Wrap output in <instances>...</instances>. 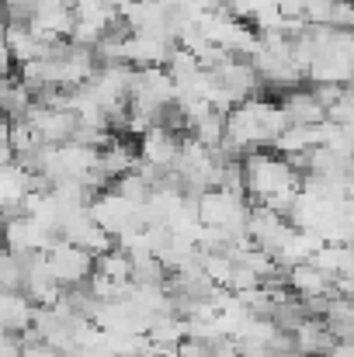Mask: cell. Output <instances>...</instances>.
Wrapping results in <instances>:
<instances>
[{
  "mask_svg": "<svg viewBox=\"0 0 354 357\" xmlns=\"http://www.w3.org/2000/svg\"><path fill=\"white\" fill-rule=\"evenodd\" d=\"M35 316H38V305L24 295V291H14L7 295L3 291V333H24L35 326Z\"/></svg>",
  "mask_w": 354,
  "mask_h": 357,
  "instance_id": "cell-6",
  "label": "cell"
},
{
  "mask_svg": "<svg viewBox=\"0 0 354 357\" xmlns=\"http://www.w3.org/2000/svg\"><path fill=\"white\" fill-rule=\"evenodd\" d=\"M181 146H184V135H177V132L156 125V128H149V132L139 139V156H142V163H149V167L174 170L177 160H181Z\"/></svg>",
  "mask_w": 354,
  "mask_h": 357,
  "instance_id": "cell-3",
  "label": "cell"
},
{
  "mask_svg": "<svg viewBox=\"0 0 354 357\" xmlns=\"http://www.w3.org/2000/svg\"><path fill=\"white\" fill-rule=\"evenodd\" d=\"M167 73L177 80V84H191L198 73H202V59L198 56H191V52H184L181 45L170 52V59H167Z\"/></svg>",
  "mask_w": 354,
  "mask_h": 357,
  "instance_id": "cell-8",
  "label": "cell"
},
{
  "mask_svg": "<svg viewBox=\"0 0 354 357\" xmlns=\"http://www.w3.org/2000/svg\"><path fill=\"white\" fill-rule=\"evenodd\" d=\"M337 0H306V21L309 24H330Z\"/></svg>",
  "mask_w": 354,
  "mask_h": 357,
  "instance_id": "cell-12",
  "label": "cell"
},
{
  "mask_svg": "<svg viewBox=\"0 0 354 357\" xmlns=\"http://www.w3.org/2000/svg\"><path fill=\"white\" fill-rule=\"evenodd\" d=\"M98 271L108 274L112 281H132V257L115 246V250H108V253L98 257Z\"/></svg>",
  "mask_w": 354,
  "mask_h": 357,
  "instance_id": "cell-9",
  "label": "cell"
},
{
  "mask_svg": "<svg viewBox=\"0 0 354 357\" xmlns=\"http://www.w3.org/2000/svg\"><path fill=\"white\" fill-rule=\"evenodd\" d=\"M288 288L299 298H316V295H334L337 291V278L323 274L316 264H299L288 271Z\"/></svg>",
  "mask_w": 354,
  "mask_h": 357,
  "instance_id": "cell-5",
  "label": "cell"
},
{
  "mask_svg": "<svg viewBox=\"0 0 354 357\" xmlns=\"http://www.w3.org/2000/svg\"><path fill=\"white\" fill-rule=\"evenodd\" d=\"M278 105H281V112L288 115L292 125H323V121H330L327 119V108L316 101V94L309 91V84H306V87H295V91H288V94H281Z\"/></svg>",
  "mask_w": 354,
  "mask_h": 357,
  "instance_id": "cell-4",
  "label": "cell"
},
{
  "mask_svg": "<svg viewBox=\"0 0 354 357\" xmlns=\"http://www.w3.org/2000/svg\"><path fill=\"white\" fill-rule=\"evenodd\" d=\"M327 357H354V340H337V347Z\"/></svg>",
  "mask_w": 354,
  "mask_h": 357,
  "instance_id": "cell-14",
  "label": "cell"
},
{
  "mask_svg": "<svg viewBox=\"0 0 354 357\" xmlns=\"http://www.w3.org/2000/svg\"><path fill=\"white\" fill-rule=\"evenodd\" d=\"M295 233H299V229H295L285 215H278V212H271V208H264V205H250L246 236L253 239V246H257V250H264V253L278 257V253L292 243Z\"/></svg>",
  "mask_w": 354,
  "mask_h": 357,
  "instance_id": "cell-1",
  "label": "cell"
},
{
  "mask_svg": "<svg viewBox=\"0 0 354 357\" xmlns=\"http://www.w3.org/2000/svg\"><path fill=\"white\" fill-rule=\"evenodd\" d=\"M330 28H337V31H354V0H337V3H334Z\"/></svg>",
  "mask_w": 354,
  "mask_h": 357,
  "instance_id": "cell-13",
  "label": "cell"
},
{
  "mask_svg": "<svg viewBox=\"0 0 354 357\" xmlns=\"http://www.w3.org/2000/svg\"><path fill=\"white\" fill-rule=\"evenodd\" d=\"M309 91L316 94V101H320L327 112H330V108H334V105H337V101L348 94V87H344V84H309Z\"/></svg>",
  "mask_w": 354,
  "mask_h": 357,
  "instance_id": "cell-11",
  "label": "cell"
},
{
  "mask_svg": "<svg viewBox=\"0 0 354 357\" xmlns=\"http://www.w3.org/2000/svg\"><path fill=\"white\" fill-rule=\"evenodd\" d=\"M191 139H195V142H202L209 153H212V149H219V146L226 142V115L212 112L209 119H202L195 128H191Z\"/></svg>",
  "mask_w": 354,
  "mask_h": 357,
  "instance_id": "cell-7",
  "label": "cell"
},
{
  "mask_svg": "<svg viewBox=\"0 0 354 357\" xmlns=\"http://www.w3.org/2000/svg\"><path fill=\"white\" fill-rule=\"evenodd\" d=\"M94 267H98V257L87 253V250H80V246H73V243H66V239L49 250V271H52V278L63 288L87 284L91 274H94Z\"/></svg>",
  "mask_w": 354,
  "mask_h": 357,
  "instance_id": "cell-2",
  "label": "cell"
},
{
  "mask_svg": "<svg viewBox=\"0 0 354 357\" xmlns=\"http://www.w3.org/2000/svg\"><path fill=\"white\" fill-rule=\"evenodd\" d=\"M327 119L334 125H341V128H354V87H348V94L327 112Z\"/></svg>",
  "mask_w": 354,
  "mask_h": 357,
  "instance_id": "cell-10",
  "label": "cell"
}]
</instances>
